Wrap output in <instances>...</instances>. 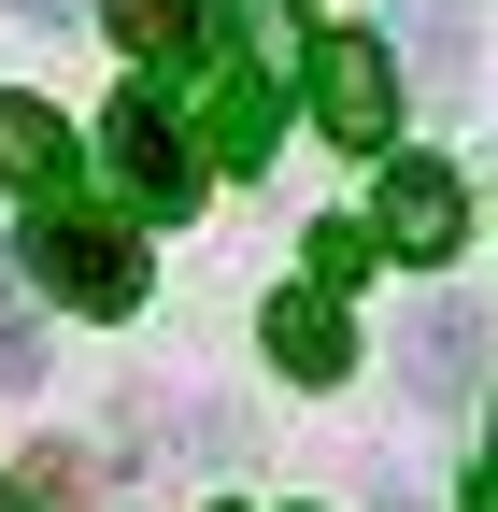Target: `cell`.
<instances>
[{
  "label": "cell",
  "mask_w": 498,
  "mask_h": 512,
  "mask_svg": "<svg viewBox=\"0 0 498 512\" xmlns=\"http://www.w3.org/2000/svg\"><path fill=\"white\" fill-rule=\"evenodd\" d=\"M271 370H285V384H342V370H356L342 285H285V299H271Z\"/></svg>",
  "instance_id": "obj_5"
},
{
  "label": "cell",
  "mask_w": 498,
  "mask_h": 512,
  "mask_svg": "<svg viewBox=\"0 0 498 512\" xmlns=\"http://www.w3.org/2000/svg\"><path fill=\"white\" fill-rule=\"evenodd\" d=\"M29 285L72 299V313H143V228L129 214H86V200H29Z\"/></svg>",
  "instance_id": "obj_1"
},
{
  "label": "cell",
  "mask_w": 498,
  "mask_h": 512,
  "mask_svg": "<svg viewBox=\"0 0 498 512\" xmlns=\"http://www.w3.org/2000/svg\"><path fill=\"white\" fill-rule=\"evenodd\" d=\"M470 370H484V313H470V299H427V313H413V384L456 399Z\"/></svg>",
  "instance_id": "obj_7"
},
{
  "label": "cell",
  "mask_w": 498,
  "mask_h": 512,
  "mask_svg": "<svg viewBox=\"0 0 498 512\" xmlns=\"http://www.w3.org/2000/svg\"><path fill=\"white\" fill-rule=\"evenodd\" d=\"M0 185H29V200H72V128L43 100H0Z\"/></svg>",
  "instance_id": "obj_6"
},
{
  "label": "cell",
  "mask_w": 498,
  "mask_h": 512,
  "mask_svg": "<svg viewBox=\"0 0 498 512\" xmlns=\"http://www.w3.org/2000/svg\"><path fill=\"white\" fill-rule=\"evenodd\" d=\"M370 256H385V228H342V214H328V228H314V285H342V299H356Z\"/></svg>",
  "instance_id": "obj_9"
},
{
  "label": "cell",
  "mask_w": 498,
  "mask_h": 512,
  "mask_svg": "<svg viewBox=\"0 0 498 512\" xmlns=\"http://www.w3.org/2000/svg\"><path fill=\"white\" fill-rule=\"evenodd\" d=\"M0 512H15V498H0Z\"/></svg>",
  "instance_id": "obj_14"
},
{
  "label": "cell",
  "mask_w": 498,
  "mask_h": 512,
  "mask_svg": "<svg viewBox=\"0 0 498 512\" xmlns=\"http://www.w3.org/2000/svg\"><path fill=\"white\" fill-rule=\"evenodd\" d=\"M399 15H413V43H427V57L456 72V0H399Z\"/></svg>",
  "instance_id": "obj_11"
},
{
  "label": "cell",
  "mask_w": 498,
  "mask_h": 512,
  "mask_svg": "<svg viewBox=\"0 0 498 512\" xmlns=\"http://www.w3.org/2000/svg\"><path fill=\"white\" fill-rule=\"evenodd\" d=\"M43 370V328H29V299H15V271H0V384H29Z\"/></svg>",
  "instance_id": "obj_10"
},
{
  "label": "cell",
  "mask_w": 498,
  "mask_h": 512,
  "mask_svg": "<svg viewBox=\"0 0 498 512\" xmlns=\"http://www.w3.org/2000/svg\"><path fill=\"white\" fill-rule=\"evenodd\" d=\"M299 100H314V128L356 143V157L399 143V57L370 43V29H314V43H299Z\"/></svg>",
  "instance_id": "obj_3"
},
{
  "label": "cell",
  "mask_w": 498,
  "mask_h": 512,
  "mask_svg": "<svg viewBox=\"0 0 498 512\" xmlns=\"http://www.w3.org/2000/svg\"><path fill=\"white\" fill-rule=\"evenodd\" d=\"M370 228H385V256H456L470 242V200L442 157H385V200H370Z\"/></svg>",
  "instance_id": "obj_4"
},
{
  "label": "cell",
  "mask_w": 498,
  "mask_h": 512,
  "mask_svg": "<svg viewBox=\"0 0 498 512\" xmlns=\"http://www.w3.org/2000/svg\"><path fill=\"white\" fill-rule=\"evenodd\" d=\"M15 15H72V0H15Z\"/></svg>",
  "instance_id": "obj_13"
},
{
  "label": "cell",
  "mask_w": 498,
  "mask_h": 512,
  "mask_svg": "<svg viewBox=\"0 0 498 512\" xmlns=\"http://www.w3.org/2000/svg\"><path fill=\"white\" fill-rule=\"evenodd\" d=\"M200 29H214V0H114V43L129 57H200Z\"/></svg>",
  "instance_id": "obj_8"
},
{
  "label": "cell",
  "mask_w": 498,
  "mask_h": 512,
  "mask_svg": "<svg viewBox=\"0 0 498 512\" xmlns=\"http://www.w3.org/2000/svg\"><path fill=\"white\" fill-rule=\"evenodd\" d=\"M100 171L129 185V214H200V185H214V143H200V128H185L157 86H129V100L100 114Z\"/></svg>",
  "instance_id": "obj_2"
},
{
  "label": "cell",
  "mask_w": 498,
  "mask_h": 512,
  "mask_svg": "<svg viewBox=\"0 0 498 512\" xmlns=\"http://www.w3.org/2000/svg\"><path fill=\"white\" fill-rule=\"evenodd\" d=\"M470 512H498V470H484V484H470Z\"/></svg>",
  "instance_id": "obj_12"
}]
</instances>
